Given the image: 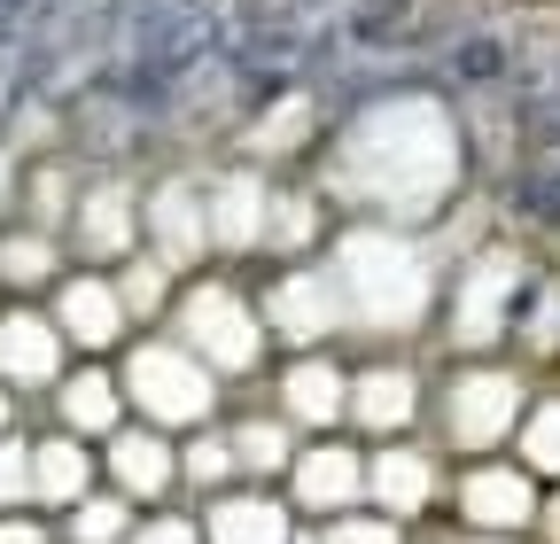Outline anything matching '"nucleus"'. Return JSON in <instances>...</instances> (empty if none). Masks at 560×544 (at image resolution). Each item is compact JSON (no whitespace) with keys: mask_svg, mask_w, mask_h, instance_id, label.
I'll use <instances>...</instances> for the list:
<instances>
[{"mask_svg":"<svg viewBox=\"0 0 560 544\" xmlns=\"http://www.w3.org/2000/svg\"><path fill=\"white\" fill-rule=\"evenodd\" d=\"M342 404H350L374 436H389V428H405V421L420 413V389H412L405 366H374V374H359V381L342 389Z\"/></svg>","mask_w":560,"mask_h":544,"instance_id":"14","label":"nucleus"},{"mask_svg":"<svg viewBox=\"0 0 560 544\" xmlns=\"http://www.w3.org/2000/svg\"><path fill=\"white\" fill-rule=\"evenodd\" d=\"M319 234V202L312 194H265V241L272 257H304Z\"/></svg>","mask_w":560,"mask_h":544,"instance_id":"22","label":"nucleus"},{"mask_svg":"<svg viewBox=\"0 0 560 544\" xmlns=\"http://www.w3.org/2000/svg\"><path fill=\"white\" fill-rule=\"evenodd\" d=\"M0 281L9 288H39L55 281V241L32 226V234H0Z\"/></svg>","mask_w":560,"mask_h":544,"instance_id":"23","label":"nucleus"},{"mask_svg":"<svg viewBox=\"0 0 560 544\" xmlns=\"http://www.w3.org/2000/svg\"><path fill=\"white\" fill-rule=\"evenodd\" d=\"M335 172H342L350 202H412V211H436L452 172H459V132L429 94H397V102H374L342 132Z\"/></svg>","mask_w":560,"mask_h":544,"instance_id":"1","label":"nucleus"},{"mask_svg":"<svg viewBox=\"0 0 560 544\" xmlns=\"http://www.w3.org/2000/svg\"><path fill=\"white\" fill-rule=\"evenodd\" d=\"M24 498H32V451L0 444V506H24Z\"/></svg>","mask_w":560,"mask_h":544,"instance_id":"31","label":"nucleus"},{"mask_svg":"<svg viewBox=\"0 0 560 544\" xmlns=\"http://www.w3.org/2000/svg\"><path fill=\"white\" fill-rule=\"evenodd\" d=\"M109 466H117V483L132 490V498H156V490H172V444H156V436H117V451H109Z\"/></svg>","mask_w":560,"mask_h":544,"instance_id":"19","label":"nucleus"},{"mask_svg":"<svg viewBox=\"0 0 560 544\" xmlns=\"http://www.w3.org/2000/svg\"><path fill=\"white\" fill-rule=\"evenodd\" d=\"M132 397L149 404V421H202L210 397H219V381H210V366L195 351H172V343H140L132 366H125Z\"/></svg>","mask_w":560,"mask_h":544,"instance_id":"5","label":"nucleus"},{"mask_svg":"<svg viewBox=\"0 0 560 544\" xmlns=\"http://www.w3.org/2000/svg\"><path fill=\"white\" fill-rule=\"evenodd\" d=\"M132 226H140V202H132V187H86L79 202H70V234H79V249L86 257H125L132 249Z\"/></svg>","mask_w":560,"mask_h":544,"instance_id":"11","label":"nucleus"},{"mask_svg":"<svg viewBox=\"0 0 560 544\" xmlns=\"http://www.w3.org/2000/svg\"><path fill=\"white\" fill-rule=\"evenodd\" d=\"M70 536L79 544H117L125 536V506L117 498H79L70 506Z\"/></svg>","mask_w":560,"mask_h":544,"instance_id":"26","label":"nucleus"},{"mask_svg":"<svg viewBox=\"0 0 560 544\" xmlns=\"http://www.w3.org/2000/svg\"><path fill=\"white\" fill-rule=\"evenodd\" d=\"M179 334H187V351L202 366H219V374H249L257 351H265V319H249V304L234 288H195L179 304Z\"/></svg>","mask_w":560,"mask_h":544,"instance_id":"3","label":"nucleus"},{"mask_svg":"<svg viewBox=\"0 0 560 544\" xmlns=\"http://www.w3.org/2000/svg\"><path fill=\"white\" fill-rule=\"evenodd\" d=\"M342 319V296L327 272L296 264V272H280V281L265 288V327L280 334V343H319V334Z\"/></svg>","mask_w":560,"mask_h":544,"instance_id":"7","label":"nucleus"},{"mask_svg":"<svg viewBox=\"0 0 560 544\" xmlns=\"http://www.w3.org/2000/svg\"><path fill=\"white\" fill-rule=\"evenodd\" d=\"M359 490H366V466L350 459L342 444H319V451L296 466V498H304L312 513H335V506H350Z\"/></svg>","mask_w":560,"mask_h":544,"instance_id":"15","label":"nucleus"},{"mask_svg":"<svg viewBox=\"0 0 560 544\" xmlns=\"http://www.w3.org/2000/svg\"><path fill=\"white\" fill-rule=\"evenodd\" d=\"M522 304V257L514 249H482L467 272H459V296H452V343L459 351H482L499 343L506 319Z\"/></svg>","mask_w":560,"mask_h":544,"instance_id":"4","label":"nucleus"},{"mask_svg":"<svg viewBox=\"0 0 560 544\" xmlns=\"http://www.w3.org/2000/svg\"><path fill=\"white\" fill-rule=\"evenodd\" d=\"M304 125H312V102H304V94H289L280 109H265V125H257V149H280V156H289V149L304 141Z\"/></svg>","mask_w":560,"mask_h":544,"instance_id":"27","label":"nucleus"},{"mask_svg":"<svg viewBox=\"0 0 560 544\" xmlns=\"http://www.w3.org/2000/svg\"><path fill=\"white\" fill-rule=\"evenodd\" d=\"M62 374V334L47 311H0V381H55Z\"/></svg>","mask_w":560,"mask_h":544,"instance_id":"9","label":"nucleus"},{"mask_svg":"<svg viewBox=\"0 0 560 544\" xmlns=\"http://www.w3.org/2000/svg\"><path fill=\"white\" fill-rule=\"evenodd\" d=\"M62 202H70V172H62V164H39V172H32V218H39V234L62 218Z\"/></svg>","mask_w":560,"mask_h":544,"instance_id":"29","label":"nucleus"},{"mask_svg":"<svg viewBox=\"0 0 560 544\" xmlns=\"http://www.w3.org/2000/svg\"><path fill=\"white\" fill-rule=\"evenodd\" d=\"M226 451H234V466H257V474H272L280 459H289V428H272V421H249V428H234V436H226Z\"/></svg>","mask_w":560,"mask_h":544,"instance_id":"24","label":"nucleus"},{"mask_svg":"<svg viewBox=\"0 0 560 544\" xmlns=\"http://www.w3.org/2000/svg\"><path fill=\"white\" fill-rule=\"evenodd\" d=\"M514 421H522V381H514V374H459V381L444 389V428H452V444H467V451L499 444Z\"/></svg>","mask_w":560,"mask_h":544,"instance_id":"6","label":"nucleus"},{"mask_svg":"<svg viewBox=\"0 0 560 544\" xmlns=\"http://www.w3.org/2000/svg\"><path fill=\"white\" fill-rule=\"evenodd\" d=\"M366 483H374V498L382 506H397V513H412V506H429V490H436V466L420 459V451H382L374 466H366Z\"/></svg>","mask_w":560,"mask_h":544,"instance_id":"17","label":"nucleus"},{"mask_svg":"<svg viewBox=\"0 0 560 544\" xmlns=\"http://www.w3.org/2000/svg\"><path fill=\"white\" fill-rule=\"evenodd\" d=\"M202 234H210V249H249V241H265V187H257L249 172L219 179V187L202 194Z\"/></svg>","mask_w":560,"mask_h":544,"instance_id":"12","label":"nucleus"},{"mask_svg":"<svg viewBox=\"0 0 560 544\" xmlns=\"http://www.w3.org/2000/svg\"><path fill=\"white\" fill-rule=\"evenodd\" d=\"M210 544H289V513L265 498H226L210 513Z\"/></svg>","mask_w":560,"mask_h":544,"instance_id":"20","label":"nucleus"},{"mask_svg":"<svg viewBox=\"0 0 560 544\" xmlns=\"http://www.w3.org/2000/svg\"><path fill=\"white\" fill-rule=\"evenodd\" d=\"M0 544H47V529L32 513H0Z\"/></svg>","mask_w":560,"mask_h":544,"instance_id":"35","label":"nucleus"},{"mask_svg":"<svg viewBox=\"0 0 560 544\" xmlns=\"http://www.w3.org/2000/svg\"><path fill=\"white\" fill-rule=\"evenodd\" d=\"M117 304H125V319H132V311L149 319V311L164 304V264H132V272H125V288H117Z\"/></svg>","mask_w":560,"mask_h":544,"instance_id":"30","label":"nucleus"},{"mask_svg":"<svg viewBox=\"0 0 560 544\" xmlns=\"http://www.w3.org/2000/svg\"><path fill=\"white\" fill-rule=\"evenodd\" d=\"M522 466L560 474V404H537V413L522 421Z\"/></svg>","mask_w":560,"mask_h":544,"instance_id":"25","label":"nucleus"},{"mask_svg":"<svg viewBox=\"0 0 560 544\" xmlns=\"http://www.w3.org/2000/svg\"><path fill=\"white\" fill-rule=\"evenodd\" d=\"M132 544H202V529H195V521H149Z\"/></svg>","mask_w":560,"mask_h":544,"instance_id":"34","label":"nucleus"},{"mask_svg":"<svg viewBox=\"0 0 560 544\" xmlns=\"http://www.w3.org/2000/svg\"><path fill=\"white\" fill-rule=\"evenodd\" d=\"M342 389H350V374H335L327 358H304V366H289V381H280V397H289L296 421H335Z\"/></svg>","mask_w":560,"mask_h":544,"instance_id":"18","label":"nucleus"},{"mask_svg":"<svg viewBox=\"0 0 560 544\" xmlns=\"http://www.w3.org/2000/svg\"><path fill=\"white\" fill-rule=\"evenodd\" d=\"M140 226H149V249H156L164 264H195V257L210 249V234H202V194H195L187 179L149 187V202H140Z\"/></svg>","mask_w":560,"mask_h":544,"instance_id":"8","label":"nucleus"},{"mask_svg":"<svg viewBox=\"0 0 560 544\" xmlns=\"http://www.w3.org/2000/svg\"><path fill=\"white\" fill-rule=\"evenodd\" d=\"M226 466H234V451H226V444H195V451H187V474H195V483H219Z\"/></svg>","mask_w":560,"mask_h":544,"instance_id":"33","label":"nucleus"},{"mask_svg":"<svg viewBox=\"0 0 560 544\" xmlns=\"http://www.w3.org/2000/svg\"><path fill=\"white\" fill-rule=\"evenodd\" d=\"M327 544H397V521H335Z\"/></svg>","mask_w":560,"mask_h":544,"instance_id":"32","label":"nucleus"},{"mask_svg":"<svg viewBox=\"0 0 560 544\" xmlns=\"http://www.w3.org/2000/svg\"><path fill=\"white\" fill-rule=\"evenodd\" d=\"M47 319H55L62 343H86V351H102V343H117V334H125V304H117L109 281H94V272H86V281H62Z\"/></svg>","mask_w":560,"mask_h":544,"instance_id":"10","label":"nucleus"},{"mask_svg":"<svg viewBox=\"0 0 560 544\" xmlns=\"http://www.w3.org/2000/svg\"><path fill=\"white\" fill-rule=\"evenodd\" d=\"M9 187H16V164H9V156H0V202H9Z\"/></svg>","mask_w":560,"mask_h":544,"instance_id":"36","label":"nucleus"},{"mask_svg":"<svg viewBox=\"0 0 560 544\" xmlns=\"http://www.w3.org/2000/svg\"><path fill=\"white\" fill-rule=\"evenodd\" d=\"M86 483H94L86 444H70V436L32 444V498H47V506H79V498H86Z\"/></svg>","mask_w":560,"mask_h":544,"instance_id":"16","label":"nucleus"},{"mask_svg":"<svg viewBox=\"0 0 560 544\" xmlns=\"http://www.w3.org/2000/svg\"><path fill=\"white\" fill-rule=\"evenodd\" d=\"M452 71L467 79V86H490L506 71V39H467V47H452Z\"/></svg>","mask_w":560,"mask_h":544,"instance_id":"28","label":"nucleus"},{"mask_svg":"<svg viewBox=\"0 0 560 544\" xmlns=\"http://www.w3.org/2000/svg\"><path fill=\"white\" fill-rule=\"evenodd\" d=\"M0 428H9V389H0Z\"/></svg>","mask_w":560,"mask_h":544,"instance_id":"37","label":"nucleus"},{"mask_svg":"<svg viewBox=\"0 0 560 544\" xmlns=\"http://www.w3.org/2000/svg\"><path fill=\"white\" fill-rule=\"evenodd\" d=\"M62 421L79 428V436H109L117 428V381L109 374H79V381H62Z\"/></svg>","mask_w":560,"mask_h":544,"instance_id":"21","label":"nucleus"},{"mask_svg":"<svg viewBox=\"0 0 560 544\" xmlns=\"http://www.w3.org/2000/svg\"><path fill=\"white\" fill-rule=\"evenodd\" d=\"M459 506H467V521H482V529H522V521L537 513V490H529L522 466H482V474H467Z\"/></svg>","mask_w":560,"mask_h":544,"instance_id":"13","label":"nucleus"},{"mask_svg":"<svg viewBox=\"0 0 560 544\" xmlns=\"http://www.w3.org/2000/svg\"><path fill=\"white\" fill-rule=\"evenodd\" d=\"M475 544H506V536H475Z\"/></svg>","mask_w":560,"mask_h":544,"instance_id":"38","label":"nucleus"},{"mask_svg":"<svg viewBox=\"0 0 560 544\" xmlns=\"http://www.w3.org/2000/svg\"><path fill=\"white\" fill-rule=\"evenodd\" d=\"M335 296L342 311L359 319V327H420V311H429V257H420L412 241H397L389 226H359V234H342L335 249Z\"/></svg>","mask_w":560,"mask_h":544,"instance_id":"2","label":"nucleus"}]
</instances>
